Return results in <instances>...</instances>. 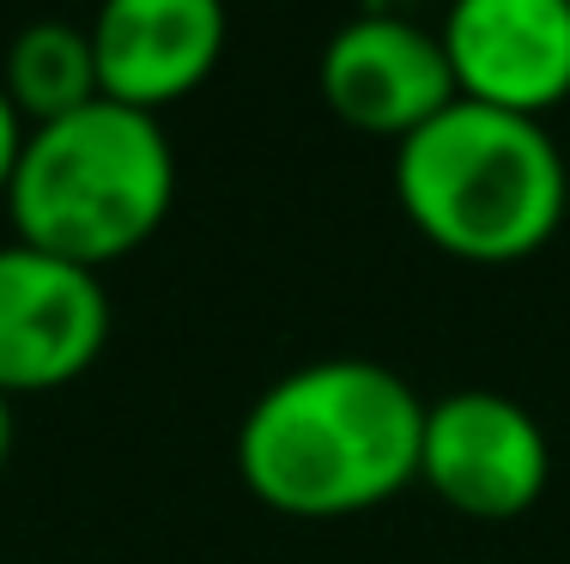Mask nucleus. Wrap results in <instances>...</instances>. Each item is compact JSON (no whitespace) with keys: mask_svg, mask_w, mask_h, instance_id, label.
I'll return each mask as SVG.
<instances>
[{"mask_svg":"<svg viewBox=\"0 0 570 564\" xmlns=\"http://www.w3.org/2000/svg\"><path fill=\"white\" fill-rule=\"evenodd\" d=\"M425 400L376 358H309L255 395L237 425V474L274 516L341 522L419 479Z\"/></svg>","mask_w":570,"mask_h":564,"instance_id":"obj_1","label":"nucleus"},{"mask_svg":"<svg viewBox=\"0 0 570 564\" xmlns=\"http://www.w3.org/2000/svg\"><path fill=\"white\" fill-rule=\"evenodd\" d=\"M395 200L431 249L504 267L552 244L570 207V165L547 122L455 98L395 146Z\"/></svg>","mask_w":570,"mask_h":564,"instance_id":"obj_2","label":"nucleus"},{"mask_svg":"<svg viewBox=\"0 0 570 564\" xmlns=\"http://www.w3.org/2000/svg\"><path fill=\"white\" fill-rule=\"evenodd\" d=\"M170 200L176 146L165 122L98 98L24 133L0 207L19 244L104 274L110 261L153 244L170 219Z\"/></svg>","mask_w":570,"mask_h":564,"instance_id":"obj_3","label":"nucleus"},{"mask_svg":"<svg viewBox=\"0 0 570 564\" xmlns=\"http://www.w3.org/2000/svg\"><path fill=\"white\" fill-rule=\"evenodd\" d=\"M552 479V449L540 419L498 388H455L425 400L419 486L473 522H515L540 504Z\"/></svg>","mask_w":570,"mask_h":564,"instance_id":"obj_4","label":"nucleus"},{"mask_svg":"<svg viewBox=\"0 0 570 564\" xmlns=\"http://www.w3.org/2000/svg\"><path fill=\"white\" fill-rule=\"evenodd\" d=\"M110 340V291L91 267L31 244H0V395L79 383Z\"/></svg>","mask_w":570,"mask_h":564,"instance_id":"obj_5","label":"nucleus"},{"mask_svg":"<svg viewBox=\"0 0 570 564\" xmlns=\"http://www.w3.org/2000/svg\"><path fill=\"white\" fill-rule=\"evenodd\" d=\"M438 43L468 103L540 122L570 98V0H450Z\"/></svg>","mask_w":570,"mask_h":564,"instance_id":"obj_6","label":"nucleus"},{"mask_svg":"<svg viewBox=\"0 0 570 564\" xmlns=\"http://www.w3.org/2000/svg\"><path fill=\"white\" fill-rule=\"evenodd\" d=\"M322 103L341 116L346 128L376 133V140H406L455 103V79L443 61L438 31L413 19H352L328 37L316 61Z\"/></svg>","mask_w":570,"mask_h":564,"instance_id":"obj_7","label":"nucleus"},{"mask_svg":"<svg viewBox=\"0 0 570 564\" xmlns=\"http://www.w3.org/2000/svg\"><path fill=\"white\" fill-rule=\"evenodd\" d=\"M86 31L104 98L158 116L213 79L230 19L225 0H104Z\"/></svg>","mask_w":570,"mask_h":564,"instance_id":"obj_8","label":"nucleus"},{"mask_svg":"<svg viewBox=\"0 0 570 564\" xmlns=\"http://www.w3.org/2000/svg\"><path fill=\"white\" fill-rule=\"evenodd\" d=\"M0 86H7L12 110L24 128L61 122V116L98 103V61H91V31L73 19H37L7 43L0 61Z\"/></svg>","mask_w":570,"mask_h":564,"instance_id":"obj_9","label":"nucleus"},{"mask_svg":"<svg viewBox=\"0 0 570 564\" xmlns=\"http://www.w3.org/2000/svg\"><path fill=\"white\" fill-rule=\"evenodd\" d=\"M24 116L12 110L7 86H0V200H7V182H12V165H19V146H24Z\"/></svg>","mask_w":570,"mask_h":564,"instance_id":"obj_10","label":"nucleus"},{"mask_svg":"<svg viewBox=\"0 0 570 564\" xmlns=\"http://www.w3.org/2000/svg\"><path fill=\"white\" fill-rule=\"evenodd\" d=\"M12 455V395H0V467Z\"/></svg>","mask_w":570,"mask_h":564,"instance_id":"obj_11","label":"nucleus"}]
</instances>
